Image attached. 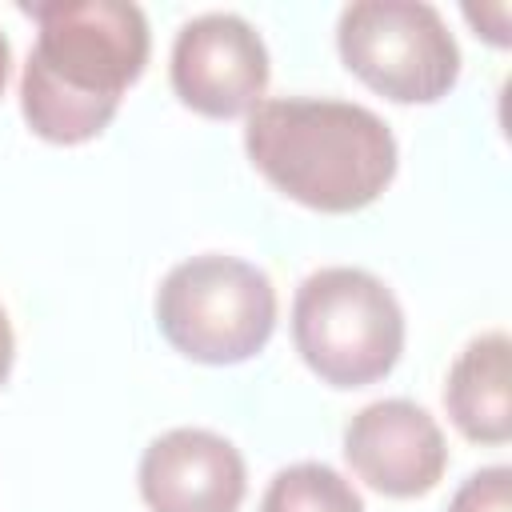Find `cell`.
<instances>
[{
    "label": "cell",
    "mask_w": 512,
    "mask_h": 512,
    "mask_svg": "<svg viewBox=\"0 0 512 512\" xmlns=\"http://www.w3.org/2000/svg\"><path fill=\"white\" fill-rule=\"evenodd\" d=\"M172 92L208 120L248 116L268 88V48L236 12L192 16L172 44Z\"/></svg>",
    "instance_id": "cell-6"
},
{
    "label": "cell",
    "mask_w": 512,
    "mask_h": 512,
    "mask_svg": "<svg viewBox=\"0 0 512 512\" xmlns=\"http://www.w3.org/2000/svg\"><path fill=\"white\" fill-rule=\"evenodd\" d=\"M12 360H16V336H12V324H8V312L0 308V388L8 384V372H12Z\"/></svg>",
    "instance_id": "cell-12"
},
{
    "label": "cell",
    "mask_w": 512,
    "mask_h": 512,
    "mask_svg": "<svg viewBox=\"0 0 512 512\" xmlns=\"http://www.w3.org/2000/svg\"><path fill=\"white\" fill-rule=\"evenodd\" d=\"M344 460L380 496L412 500L440 484L448 468V444L428 408L392 396L364 404L344 424Z\"/></svg>",
    "instance_id": "cell-7"
},
{
    "label": "cell",
    "mask_w": 512,
    "mask_h": 512,
    "mask_svg": "<svg viewBox=\"0 0 512 512\" xmlns=\"http://www.w3.org/2000/svg\"><path fill=\"white\" fill-rule=\"evenodd\" d=\"M508 332H480L460 348L444 380V408L460 436L476 444H508L512 436V392H508Z\"/></svg>",
    "instance_id": "cell-9"
},
{
    "label": "cell",
    "mask_w": 512,
    "mask_h": 512,
    "mask_svg": "<svg viewBox=\"0 0 512 512\" xmlns=\"http://www.w3.org/2000/svg\"><path fill=\"white\" fill-rule=\"evenodd\" d=\"M140 496L152 512H236L248 492L244 456L208 428H172L140 456Z\"/></svg>",
    "instance_id": "cell-8"
},
{
    "label": "cell",
    "mask_w": 512,
    "mask_h": 512,
    "mask_svg": "<svg viewBox=\"0 0 512 512\" xmlns=\"http://www.w3.org/2000/svg\"><path fill=\"white\" fill-rule=\"evenodd\" d=\"M8 72H12V44H8V36L0 32V96H4V84H8Z\"/></svg>",
    "instance_id": "cell-13"
},
{
    "label": "cell",
    "mask_w": 512,
    "mask_h": 512,
    "mask_svg": "<svg viewBox=\"0 0 512 512\" xmlns=\"http://www.w3.org/2000/svg\"><path fill=\"white\" fill-rule=\"evenodd\" d=\"M160 336L196 364L252 360L276 328V288L264 268L204 252L180 260L156 288Z\"/></svg>",
    "instance_id": "cell-4"
},
{
    "label": "cell",
    "mask_w": 512,
    "mask_h": 512,
    "mask_svg": "<svg viewBox=\"0 0 512 512\" xmlns=\"http://www.w3.org/2000/svg\"><path fill=\"white\" fill-rule=\"evenodd\" d=\"M508 508H512V468L508 464L472 472L448 504V512H508Z\"/></svg>",
    "instance_id": "cell-11"
},
{
    "label": "cell",
    "mask_w": 512,
    "mask_h": 512,
    "mask_svg": "<svg viewBox=\"0 0 512 512\" xmlns=\"http://www.w3.org/2000/svg\"><path fill=\"white\" fill-rule=\"evenodd\" d=\"M260 512H364V496L332 464L300 460L268 480Z\"/></svg>",
    "instance_id": "cell-10"
},
{
    "label": "cell",
    "mask_w": 512,
    "mask_h": 512,
    "mask_svg": "<svg viewBox=\"0 0 512 512\" xmlns=\"http://www.w3.org/2000/svg\"><path fill=\"white\" fill-rule=\"evenodd\" d=\"M256 172L312 212H360L384 196L400 148L392 128L364 104L328 96L260 100L244 124Z\"/></svg>",
    "instance_id": "cell-2"
},
{
    "label": "cell",
    "mask_w": 512,
    "mask_h": 512,
    "mask_svg": "<svg viewBox=\"0 0 512 512\" xmlns=\"http://www.w3.org/2000/svg\"><path fill=\"white\" fill-rule=\"evenodd\" d=\"M24 12L36 20V44L20 72L28 128L48 144L100 136L148 64L144 12L128 0H44Z\"/></svg>",
    "instance_id": "cell-1"
},
{
    "label": "cell",
    "mask_w": 512,
    "mask_h": 512,
    "mask_svg": "<svg viewBox=\"0 0 512 512\" xmlns=\"http://www.w3.org/2000/svg\"><path fill=\"white\" fill-rule=\"evenodd\" d=\"M292 344L324 384L368 388L404 352V312L380 276L348 264L316 268L292 296Z\"/></svg>",
    "instance_id": "cell-3"
},
{
    "label": "cell",
    "mask_w": 512,
    "mask_h": 512,
    "mask_svg": "<svg viewBox=\"0 0 512 512\" xmlns=\"http://www.w3.org/2000/svg\"><path fill=\"white\" fill-rule=\"evenodd\" d=\"M352 76L392 104H436L460 80V44L424 0H356L336 20Z\"/></svg>",
    "instance_id": "cell-5"
}]
</instances>
